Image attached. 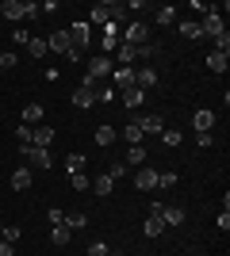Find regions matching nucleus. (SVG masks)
Segmentation results:
<instances>
[{
  "instance_id": "1",
  "label": "nucleus",
  "mask_w": 230,
  "mask_h": 256,
  "mask_svg": "<svg viewBox=\"0 0 230 256\" xmlns=\"http://www.w3.org/2000/svg\"><path fill=\"white\" fill-rule=\"evenodd\" d=\"M111 20H123V4H96V8L88 12V23H100V27H108Z\"/></svg>"
},
{
  "instance_id": "2",
  "label": "nucleus",
  "mask_w": 230,
  "mask_h": 256,
  "mask_svg": "<svg viewBox=\"0 0 230 256\" xmlns=\"http://www.w3.org/2000/svg\"><path fill=\"white\" fill-rule=\"evenodd\" d=\"M115 65H111V58H92L88 62V73H85V88H96L100 84V76H108Z\"/></svg>"
},
{
  "instance_id": "3",
  "label": "nucleus",
  "mask_w": 230,
  "mask_h": 256,
  "mask_svg": "<svg viewBox=\"0 0 230 256\" xmlns=\"http://www.w3.org/2000/svg\"><path fill=\"white\" fill-rule=\"evenodd\" d=\"M46 46H50L54 54H62V58H69V62H77V58H81V54L73 50V42H69V34H66V31H54L50 38H46Z\"/></svg>"
},
{
  "instance_id": "4",
  "label": "nucleus",
  "mask_w": 230,
  "mask_h": 256,
  "mask_svg": "<svg viewBox=\"0 0 230 256\" xmlns=\"http://www.w3.org/2000/svg\"><path fill=\"white\" fill-rule=\"evenodd\" d=\"M146 38H150V27H146V23H127V27H123V42L127 46H146Z\"/></svg>"
},
{
  "instance_id": "5",
  "label": "nucleus",
  "mask_w": 230,
  "mask_h": 256,
  "mask_svg": "<svg viewBox=\"0 0 230 256\" xmlns=\"http://www.w3.org/2000/svg\"><path fill=\"white\" fill-rule=\"evenodd\" d=\"M199 31L203 34H211V38H219L226 27H222V16H219V8H207L203 12V23H199Z\"/></svg>"
},
{
  "instance_id": "6",
  "label": "nucleus",
  "mask_w": 230,
  "mask_h": 256,
  "mask_svg": "<svg viewBox=\"0 0 230 256\" xmlns=\"http://www.w3.org/2000/svg\"><path fill=\"white\" fill-rule=\"evenodd\" d=\"M20 157L31 160V164H39V168H50V164H54L50 150H35V146H20Z\"/></svg>"
},
{
  "instance_id": "7",
  "label": "nucleus",
  "mask_w": 230,
  "mask_h": 256,
  "mask_svg": "<svg viewBox=\"0 0 230 256\" xmlns=\"http://www.w3.org/2000/svg\"><path fill=\"white\" fill-rule=\"evenodd\" d=\"M69 42H73V50L77 54H81V50H85V46H88V34H92V27H88V23H69Z\"/></svg>"
},
{
  "instance_id": "8",
  "label": "nucleus",
  "mask_w": 230,
  "mask_h": 256,
  "mask_svg": "<svg viewBox=\"0 0 230 256\" xmlns=\"http://www.w3.org/2000/svg\"><path fill=\"white\" fill-rule=\"evenodd\" d=\"M157 84V69H153V65H142V69H134V88H153Z\"/></svg>"
},
{
  "instance_id": "9",
  "label": "nucleus",
  "mask_w": 230,
  "mask_h": 256,
  "mask_svg": "<svg viewBox=\"0 0 230 256\" xmlns=\"http://www.w3.org/2000/svg\"><path fill=\"white\" fill-rule=\"evenodd\" d=\"M192 126H196V134H207V130L215 126V111H207V107H199L196 115H192Z\"/></svg>"
},
{
  "instance_id": "10",
  "label": "nucleus",
  "mask_w": 230,
  "mask_h": 256,
  "mask_svg": "<svg viewBox=\"0 0 230 256\" xmlns=\"http://www.w3.org/2000/svg\"><path fill=\"white\" fill-rule=\"evenodd\" d=\"M50 142H54V130L50 126H35L31 130V146L35 150H50Z\"/></svg>"
},
{
  "instance_id": "11",
  "label": "nucleus",
  "mask_w": 230,
  "mask_h": 256,
  "mask_svg": "<svg viewBox=\"0 0 230 256\" xmlns=\"http://www.w3.org/2000/svg\"><path fill=\"white\" fill-rule=\"evenodd\" d=\"M134 188H138V192H153V188H157V172H153V168H138Z\"/></svg>"
},
{
  "instance_id": "12",
  "label": "nucleus",
  "mask_w": 230,
  "mask_h": 256,
  "mask_svg": "<svg viewBox=\"0 0 230 256\" xmlns=\"http://www.w3.org/2000/svg\"><path fill=\"white\" fill-rule=\"evenodd\" d=\"M111 80H115V88H131L134 84V69L131 65H119V69H111Z\"/></svg>"
},
{
  "instance_id": "13",
  "label": "nucleus",
  "mask_w": 230,
  "mask_h": 256,
  "mask_svg": "<svg viewBox=\"0 0 230 256\" xmlns=\"http://www.w3.org/2000/svg\"><path fill=\"white\" fill-rule=\"evenodd\" d=\"M180 222H184V206H165V210H161V226H180Z\"/></svg>"
},
{
  "instance_id": "14",
  "label": "nucleus",
  "mask_w": 230,
  "mask_h": 256,
  "mask_svg": "<svg viewBox=\"0 0 230 256\" xmlns=\"http://www.w3.org/2000/svg\"><path fill=\"white\" fill-rule=\"evenodd\" d=\"M23 50L31 54L35 62H39V58H46V54H50V46H46V38H39V34H31V42L23 46Z\"/></svg>"
},
{
  "instance_id": "15",
  "label": "nucleus",
  "mask_w": 230,
  "mask_h": 256,
  "mask_svg": "<svg viewBox=\"0 0 230 256\" xmlns=\"http://www.w3.org/2000/svg\"><path fill=\"white\" fill-rule=\"evenodd\" d=\"M123 138H127V146H142V126H138V118H131V122H127V130H123Z\"/></svg>"
},
{
  "instance_id": "16",
  "label": "nucleus",
  "mask_w": 230,
  "mask_h": 256,
  "mask_svg": "<svg viewBox=\"0 0 230 256\" xmlns=\"http://www.w3.org/2000/svg\"><path fill=\"white\" fill-rule=\"evenodd\" d=\"M12 188H16V192H27V188H31V168H16L12 172Z\"/></svg>"
},
{
  "instance_id": "17",
  "label": "nucleus",
  "mask_w": 230,
  "mask_h": 256,
  "mask_svg": "<svg viewBox=\"0 0 230 256\" xmlns=\"http://www.w3.org/2000/svg\"><path fill=\"white\" fill-rule=\"evenodd\" d=\"M92 192H96V195H111V192H115V180H111L108 172H100L96 180H92Z\"/></svg>"
},
{
  "instance_id": "18",
  "label": "nucleus",
  "mask_w": 230,
  "mask_h": 256,
  "mask_svg": "<svg viewBox=\"0 0 230 256\" xmlns=\"http://www.w3.org/2000/svg\"><path fill=\"white\" fill-rule=\"evenodd\" d=\"M35 122H43V104H27L23 107V126H35Z\"/></svg>"
},
{
  "instance_id": "19",
  "label": "nucleus",
  "mask_w": 230,
  "mask_h": 256,
  "mask_svg": "<svg viewBox=\"0 0 230 256\" xmlns=\"http://www.w3.org/2000/svg\"><path fill=\"white\" fill-rule=\"evenodd\" d=\"M73 104L81 107V111H85V107H92V104H96V96H92V88H85V84H81V88L73 92Z\"/></svg>"
},
{
  "instance_id": "20",
  "label": "nucleus",
  "mask_w": 230,
  "mask_h": 256,
  "mask_svg": "<svg viewBox=\"0 0 230 256\" xmlns=\"http://www.w3.org/2000/svg\"><path fill=\"white\" fill-rule=\"evenodd\" d=\"M138 126H142V134H161V115H142Z\"/></svg>"
},
{
  "instance_id": "21",
  "label": "nucleus",
  "mask_w": 230,
  "mask_h": 256,
  "mask_svg": "<svg viewBox=\"0 0 230 256\" xmlns=\"http://www.w3.org/2000/svg\"><path fill=\"white\" fill-rule=\"evenodd\" d=\"M85 164H88L85 153H66V172L69 176H73V172H85Z\"/></svg>"
},
{
  "instance_id": "22",
  "label": "nucleus",
  "mask_w": 230,
  "mask_h": 256,
  "mask_svg": "<svg viewBox=\"0 0 230 256\" xmlns=\"http://www.w3.org/2000/svg\"><path fill=\"white\" fill-rule=\"evenodd\" d=\"M123 100H127V107H142V100H146V92L142 88H123Z\"/></svg>"
},
{
  "instance_id": "23",
  "label": "nucleus",
  "mask_w": 230,
  "mask_h": 256,
  "mask_svg": "<svg viewBox=\"0 0 230 256\" xmlns=\"http://www.w3.org/2000/svg\"><path fill=\"white\" fill-rule=\"evenodd\" d=\"M226 65H230L226 54H211V58H207V69H211V73H226Z\"/></svg>"
},
{
  "instance_id": "24",
  "label": "nucleus",
  "mask_w": 230,
  "mask_h": 256,
  "mask_svg": "<svg viewBox=\"0 0 230 256\" xmlns=\"http://www.w3.org/2000/svg\"><path fill=\"white\" fill-rule=\"evenodd\" d=\"M157 188H161V192H173V188H176V172L173 168L157 172Z\"/></svg>"
},
{
  "instance_id": "25",
  "label": "nucleus",
  "mask_w": 230,
  "mask_h": 256,
  "mask_svg": "<svg viewBox=\"0 0 230 256\" xmlns=\"http://www.w3.org/2000/svg\"><path fill=\"white\" fill-rule=\"evenodd\" d=\"M92 138H96V146H111V142H115V130H111V126H96V130H92Z\"/></svg>"
},
{
  "instance_id": "26",
  "label": "nucleus",
  "mask_w": 230,
  "mask_h": 256,
  "mask_svg": "<svg viewBox=\"0 0 230 256\" xmlns=\"http://www.w3.org/2000/svg\"><path fill=\"white\" fill-rule=\"evenodd\" d=\"M134 62H138V50L127 46V42H119V65H134Z\"/></svg>"
},
{
  "instance_id": "27",
  "label": "nucleus",
  "mask_w": 230,
  "mask_h": 256,
  "mask_svg": "<svg viewBox=\"0 0 230 256\" xmlns=\"http://www.w3.org/2000/svg\"><path fill=\"white\" fill-rule=\"evenodd\" d=\"M180 142H184V134H180V130H161V146H169V150H176Z\"/></svg>"
},
{
  "instance_id": "28",
  "label": "nucleus",
  "mask_w": 230,
  "mask_h": 256,
  "mask_svg": "<svg viewBox=\"0 0 230 256\" xmlns=\"http://www.w3.org/2000/svg\"><path fill=\"white\" fill-rule=\"evenodd\" d=\"M69 188H73V192H85V188H92L88 172H73V176H69Z\"/></svg>"
},
{
  "instance_id": "29",
  "label": "nucleus",
  "mask_w": 230,
  "mask_h": 256,
  "mask_svg": "<svg viewBox=\"0 0 230 256\" xmlns=\"http://www.w3.org/2000/svg\"><path fill=\"white\" fill-rule=\"evenodd\" d=\"M69 237H73V230H69V226H54L50 241H54V245H69Z\"/></svg>"
},
{
  "instance_id": "30",
  "label": "nucleus",
  "mask_w": 230,
  "mask_h": 256,
  "mask_svg": "<svg viewBox=\"0 0 230 256\" xmlns=\"http://www.w3.org/2000/svg\"><path fill=\"white\" fill-rule=\"evenodd\" d=\"M180 34H184V38H203V31H199L196 20H184V23H180Z\"/></svg>"
},
{
  "instance_id": "31",
  "label": "nucleus",
  "mask_w": 230,
  "mask_h": 256,
  "mask_svg": "<svg viewBox=\"0 0 230 256\" xmlns=\"http://www.w3.org/2000/svg\"><path fill=\"white\" fill-rule=\"evenodd\" d=\"M85 222H88L85 214H81V210H73V214H66V222H62V226H69V230L77 234V230H85Z\"/></svg>"
},
{
  "instance_id": "32",
  "label": "nucleus",
  "mask_w": 230,
  "mask_h": 256,
  "mask_svg": "<svg viewBox=\"0 0 230 256\" xmlns=\"http://www.w3.org/2000/svg\"><path fill=\"white\" fill-rule=\"evenodd\" d=\"M92 96H96V104H108V100L115 96V88H111V84H96V88H92Z\"/></svg>"
},
{
  "instance_id": "33",
  "label": "nucleus",
  "mask_w": 230,
  "mask_h": 256,
  "mask_svg": "<svg viewBox=\"0 0 230 256\" xmlns=\"http://www.w3.org/2000/svg\"><path fill=\"white\" fill-rule=\"evenodd\" d=\"M146 160V150L142 146H131V150H127V160H123V164H142Z\"/></svg>"
},
{
  "instance_id": "34",
  "label": "nucleus",
  "mask_w": 230,
  "mask_h": 256,
  "mask_svg": "<svg viewBox=\"0 0 230 256\" xmlns=\"http://www.w3.org/2000/svg\"><path fill=\"white\" fill-rule=\"evenodd\" d=\"M161 230H165V226H161V218H146V226H142V234H146V237H157Z\"/></svg>"
},
{
  "instance_id": "35",
  "label": "nucleus",
  "mask_w": 230,
  "mask_h": 256,
  "mask_svg": "<svg viewBox=\"0 0 230 256\" xmlns=\"http://www.w3.org/2000/svg\"><path fill=\"white\" fill-rule=\"evenodd\" d=\"M20 226H4V234H0V241H8V245H16V241H20Z\"/></svg>"
},
{
  "instance_id": "36",
  "label": "nucleus",
  "mask_w": 230,
  "mask_h": 256,
  "mask_svg": "<svg viewBox=\"0 0 230 256\" xmlns=\"http://www.w3.org/2000/svg\"><path fill=\"white\" fill-rule=\"evenodd\" d=\"M108 176H111V180H123V176H127V164H123V160H111V164H108Z\"/></svg>"
},
{
  "instance_id": "37",
  "label": "nucleus",
  "mask_w": 230,
  "mask_h": 256,
  "mask_svg": "<svg viewBox=\"0 0 230 256\" xmlns=\"http://www.w3.org/2000/svg\"><path fill=\"white\" fill-rule=\"evenodd\" d=\"M153 16H157V23H173V20H176V8H169V4H165V8H157Z\"/></svg>"
},
{
  "instance_id": "38",
  "label": "nucleus",
  "mask_w": 230,
  "mask_h": 256,
  "mask_svg": "<svg viewBox=\"0 0 230 256\" xmlns=\"http://www.w3.org/2000/svg\"><path fill=\"white\" fill-rule=\"evenodd\" d=\"M88 256H111V248L104 245V241H92V245H88Z\"/></svg>"
},
{
  "instance_id": "39",
  "label": "nucleus",
  "mask_w": 230,
  "mask_h": 256,
  "mask_svg": "<svg viewBox=\"0 0 230 256\" xmlns=\"http://www.w3.org/2000/svg\"><path fill=\"white\" fill-rule=\"evenodd\" d=\"M215 54H230V34H226V31L215 38Z\"/></svg>"
},
{
  "instance_id": "40",
  "label": "nucleus",
  "mask_w": 230,
  "mask_h": 256,
  "mask_svg": "<svg viewBox=\"0 0 230 256\" xmlns=\"http://www.w3.org/2000/svg\"><path fill=\"white\" fill-rule=\"evenodd\" d=\"M12 42L27 46V42H31V31H27V27H20V31H12Z\"/></svg>"
},
{
  "instance_id": "41",
  "label": "nucleus",
  "mask_w": 230,
  "mask_h": 256,
  "mask_svg": "<svg viewBox=\"0 0 230 256\" xmlns=\"http://www.w3.org/2000/svg\"><path fill=\"white\" fill-rule=\"evenodd\" d=\"M46 218H50V226H62V222H66V210H58V206H50V210H46Z\"/></svg>"
},
{
  "instance_id": "42",
  "label": "nucleus",
  "mask_w": 230,
  "mask_h": 256,
  "mask_svg": "<svg viewBox=\"0 0 230 256\" xmlns=\"http://www.w3.org/2000/svg\"><path fill=\"white\" fill-rule=\"evenodd\" d=\"M31 130H35V126H20V130H16V138H20V146H31Z\"/></svg>"
},
{
  "instance_id": "43",
  "label": "nucleus",
  "mask_w": 230,
  "mask_h": 256,
  "mask_svg": "<svg viewBox=\"0 0 230 256\" xmlns=\"http://www.w3.org/2000/svg\"><path fill=\"white\" fill-rule=\"evenodd\" d=\"M215 226H219L222 234H226V230H230V210H219V218H215Z\"/></svg>"
},
{
  "instance_id": "44",
  "label": "nucleus",
  "mask_w": 230,
  "mask_h": 256,
  "mask_svg": "<svg viewBox=\"0 0 230 256\" xmlns=\"http://www.w3.org/2000/svg\"><path fill=\"white\" fill-rule=\"evenodd\" d=\"M134 50H138V58H153V54H157V46L146 42V46H134Z\"/></svg>"
},
{
  "instance_id": "45",
  "label": "nucleus",
  "mask_w": 230,
  "mask_h": 256,
  "mask_svg": "<svg viewBox=\"0 0 230 256\" xmlns=\"http://www.w3.org/2000/svg\"><path fill=\"white\" fill-rule=\"evenodd\" d=\"M16 62H20V58H16V54H12V50L4 54V73H8V69H16Z\"/></svg>"
},
{
  "instance_id": "46",
  "label": "nucleus",
  "mask_w": 230,
  "mask_h": 256,
  "mask_svg": "<svg viewBox=\"0 0 230 256\" xmlns=\"http://www.w3.org/2000/svg\"><path fill=\"white\" fill-rule=\"evenodd\" d=\"M0 256H16V248H12L8 241H0Z\"/></svg>"
},
{
  "instance_id": "47",
  "label": "nucleus",
  "mask_w": 230,
  "mask_h": 256,
  "mask_svg": "<svg viewBox=\"0 0 230 256\" xmlns=\"http://www.w3.org/2000/svg\"><path fill=\"white\" fill-rule=\"evenodd\" d=\"M0 73H4V50H0Z\"/></svg>"
},
{
  "instance_id": "48",
  "label": "nucleus",
  "mask_w": 230,
  "mask_h": 256,
  "mask_svg": "<svg viewBox=\"0 0 230 256\" xmlns=\"http://www.w3.org/2000/svg\"><path fill=\"white\" fill-rule=\"evenodd\" d=\"M0 234H4V222H0Z\"/></svg>"
}]
</instances>
